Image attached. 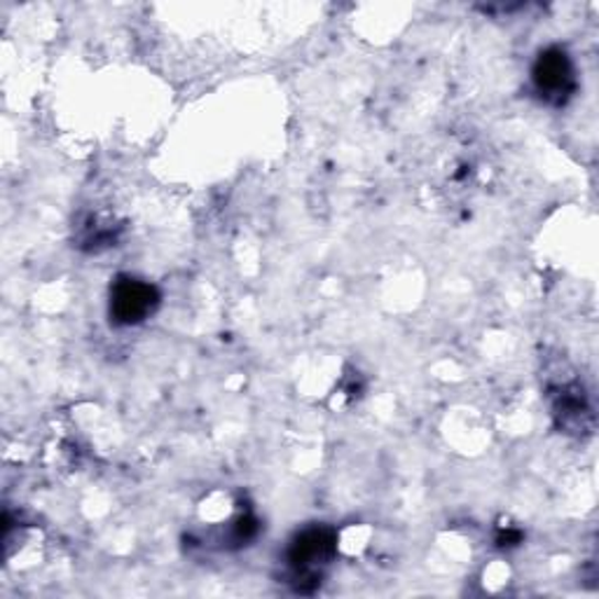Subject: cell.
<instances>
[{"mask_svg": "<svg viewBox=\"0 0 599 599\" xmlns=\"http://www.w3.org/2000/svg\"><path fill=\"white\" fill-rule=\"evenodd\" d=\"M157 290L138 279H120L111 293V317L120 325H134L148 319L157 307Z\"/></svg>", "mask_w": 599, "mask_h": 599, "instance_id": "cell-1", "label": "cell"}, {"mask_svg": "<svg viewBox=\"0 0 599 599\" xmlns=\"http://www.w3.org/2000/svg\"><path fill=\"white\" fill-rule=\"evenodd\" d=\"M534 82L541 95H567L574 85V68L562 49H546L534 64Z\"/></svg>", "mask_w": 599, "mask_h": 599, "instance_id": "cell-2", "label": "cell"}, {"mask_svg": "<svg viewBox=\"0 0 599 599\" xmlns=\"http://www.w3.org/2000/svg\"><path fill=\"white\" fill-rule=\"evenodd\" d=\"M335 553V534L331 530L314 528L302 532L288 551L290 565L296 569H310Z\"/></svg>", "mask_w": 599, "mask_h": 599, "instance_id": "cell-3", "label": "cell"}]
</instances>
